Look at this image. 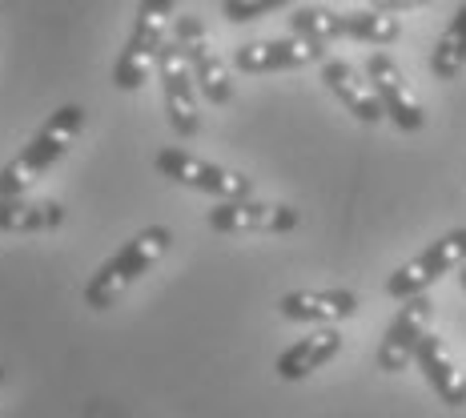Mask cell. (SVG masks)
I'll use <instances>...</instances> for the list:
<instances>
[{
  "mask_svg": "<svg viewBox=\"0 0 466 418\" xmlns=\"http://www.w3.org/2000/svg\"><path fill=\"white\" fill-rule=\"evenodd\" d=\"M81 129H85L81 105H61L56 113H48V121L33 133V141L0 169V198H25V189L33 181H41L69 153V145L81 138Z\"/></svg>",
  "mask_w": 466,
  "mask_h": 418,
  "instance_id": "obj_1",
  "label": "cell"
},
{
  "mask_svg": "<svg viewBox=\"0 0 466 418\" xmlns=\"http://www.w3.org/2000/svg\"><path fill=\"white\" fill-rule=\"evenodd\" d=\"M173 246V233L165 226H149L141 229L133 241H125L116 254L105 261L96 274L85 281V306L89 310H109L116 306V298L133 286L141 274H149L153 266L165 258V250Z\"/></svg>",
  "mask_w": 466,
  "mask_h": 418,
  "instance_id": "obj_2",
  "label": "cell"
},
{
  "mask_svg": "<svg viewBox=\"0 0 466 418\" xmlns=\"http://www.w3.org/2000/svg\"><path fill=\"white\" fill-rule=\"evenodd\" d=\"M289 33L294 36H309V41H366V45H394L402 36L398 16L386 13H334V8H298L289 16Z\"/></svg>",
  "mask_w": 466,
  "mask_h": 418,
  "instance_id": "obj_3",
  "label": "cell"
},
{
  "mask_svg": "<svg viewBox=\"0 0 466 418\" xmlns=\"http://www.w3.org/2000/svg\"><path fill=\"white\" fill-rule=\"evenodd\" d=\"M173 21V0H141L137 21H133V33L125 41L121 56L113 65V85L125 93L141 89L149 69L157 65V53L165 45V28Z\"/></svg>",
  "mask_w": 466,
  "mask_h": 418,
  "instance_id": "obj_4",
  "label": "cell"
},
{
  "mask_svg": "<svg viewBox=\"0 0 466 418\" xmlns=\"http://www.w3.org/2000/svg\"><path fill=\"white\" fill-rule=\"evenodd\" d=\"M153 165L161 169V178L177 181V186H186V189L209 193V198H218V201L254 198V178L221 169V165H213L206 158H193L186 149H173V145H165V149L153 153Z\"/></svg>",
  "mask_w": 466,
  "mask_h": 418,
  "instance_id": "obj_5",
  "label": "cell"
},
{
  "mask_svg": "<svg viewBox=\"0 0 466 418\" xmlns=\"http://www.w3.org/2000/svg\"><path fill=\"white\" fill-rule=\"evenodd\" d=\"M462 261H466V229H451V233H442L439 241H431V246H426L419 258H410L406 266H398L394 274L386 278V294L398 298V302H406V298H419L442 274L459 270Z\"/></svg>",
  "mask_w": 466,
  "mask_h": 418,
  "instance_id": "obj_6",
  "label": "cell"
},
{
  "mask_svg": "<svg viewBox=\"0 0 466 418\" xmlns=\"http://www.w3.org/2000/svg\"><path fill=\"white\" fill-rule=\"evenodd\" d=\"M173 36H177L181 53H186V65H189L193 81H198V89L206 93V101L229 105L233 101L229 69H226V61L218 56V48H213L206 25H201V16H193V13L173 16Z\"/></svg>",
  "mask_w": 466,
  "mask_h": 418,
  "instance_id": "obj_7",
  "label": "cell"
},
{
  "mask_svg": "<svg viewBox=\"0 0 466 418\" xmlns=\"http://www.w3.org/2000/svg\"><path fill=\"white\" fill-rule=\"evenodd\" d=\"M157 73L165 89V113L177 138H198L201 133V113H198V81H193L186 53L177 41H165L157 53Z\"/></svg>",
  "mask_w": 466,
  "mask_h": 418,
  "instance_id": "obj_8",
  "label": "cell"
},
{
  "mask_svg": "<svg viewBox=\"0 0 466 418\" xmlns=\"http://www.w3.org/2000/svg\"><path fill=\"white\" fill-rule=\"evenodd\" d=\"M366 81H370V89L378 97V105H382V113L390 117L402 133H419L426 125L422 105L414 101L410 85L402 81V69L394 65V56H386V53L366 56Z\"/></svg>",
  "mask_w": 466,
  "mask_h": 418,
  "instance_id": "obj_9",
  "label": "cell"
},
{
  "mask_svg": "<svg viewBox=\"0 0 466 418\" xmlns=\"http://www.w3.org/2000/svg\"><path fill=\"white\" fill-rule=\"evenodd\" d=\"M314 61H326V45L309 41V36H278V41H254L233 48V69L238 73H281Z\"/></svg>",
  "mask_w": 466,
  "mask_h": 418,
  "instance_id": "obj_10",
  "label": "cell"
},
{
  "mask_svg": "<svg viewBox=\"0 0 466 418\" xmlns=\"http://www.w3.org/2000/svg\"><path fill=\"white\" fill-rule=\"evenodd\" d=\"M209 229L218 233H289L298 229V209L278 206V201H218L209 209Z\"/></svg>",
  "mask_w": 466,
  "mask_h": 418,
  "instance_id": "obj_11",
  "label": "cell"
},
{
  "mask_svg": "<svg viewBox=\"0 0 466 418\" xmlns=\"http://www.w3.org/2000/svg\"><path fill=\"white\" fill-rule=\"evenodd\" d=\"M426 322H431V298L426 294L406 298L398 318L386 326L382 342H378V371H386V374L406 371L414 350H419V338L426 334Z\"/></svg>",
  "mask_w": 466,
  "mask_h": 418,
  "instance_id": "obj_12",
  "label": "cell"
},
{
  "mask_svg": "<svg viewBox=\"0 0 466 418\" xmlns=\"http://www.w3.org/2000/svg\"><path fill=\"white\" fill-rule=\"evenodd\" d=\"M278 314L286 322H342L358 314L354 290H298L278 302Z\"/></svg>",
  "mask_w": 466,
  "mask_h": 418,
  "instance_id": "obj_13",
  "label": "cell"
},
{
  "mask_svg": "<svg viewBox=\"0 0 466 418\" xmlns=\"http://www.w3.org/2000/svg\"><path fill=\"white\" fill-rule=\"evenodd\" d=\"M342 342H346V338L338 334L334 326H329V330H314L309 338H298L289 350H281L274 371H278V378H286V382H302V378H309L314 371H322L326 362H334V358L342 354Z\"/></svg>",
  "mask_w": 466,
  "mask_h": 418,
  "instance_id": "obj_14",
  "label": "cell"
},
{
  "mask_svg": "<svg viewBox=\"0 0 466 418\" xmlns=\"http://www.w3.org/2000/svg\"><path fill=\"white\" fill-rule=\"evenodd\" d=\"M414 362L426 374V382L434 386V394L442 398L446 406H466V374L454 371L451 354H446L442 338L439 334H422L419 350H414Z\"/></svg>",
  "mask_w": 466,
  "mask_h": 418,
  "instance_id": "obj_15",
  "label": "cell"
},
{
  "mask_svg": "<svg viewBox=\"0 0 466 418\" xmlns=\"http://www.w3.org/2000/svg\"><path fill=\"white\" fill-rule=\"evenodd\" d=\"M322 81H326V89L334 93L338 101H342L362 125H378L386 117L382 105H378V97H374V89H370V81H362V76L354 73V65H346V61H322Z\"/></svg>",
  "mask_w": 466,
  "mask_h": 418,
  "instance_id": "obj_16",
  "label": "cell"
},
{
  "mask_svg": "<svg viewBox=\"0 0 466 418\" xmlns=\"http://www.w3.org/2000/svg\"><path fill=\"white\" fill-rule=\"evenodd\" d=\"M65 221V209L56 201H25L0 198V233H45Z\"/></svg>",
  "mask_w": 466,
  "mask_h": 418,
  "instance_id": "obj_17",
  "label": "cell"
},
{
  "mask_svg": "<svg viewBox=\"0 0 466 418\" xmlns=\"http://www.w3.org/2000/svg\"><path fill=\"white\" fill-rule=\"evenodd\" d=\"M466 65V5H459V13L451 16V25L442 28L439 45L431 53V73L439 81H454Z\"/></svg>",
  "mask_w": 466,
  "mask_h": 418,
  "instance_id": "obj_18",
  "label": "cell"
},
{
  "mask_svg": "<svg viewBox=\"0 0 466 418\" xmlns=\"http://www.w3.org/2000/svg\"><path fill=\"white\" fill-rule=\"evenodd\" d=\"M289 0H221V16L233 25H246V21H258V16H269L278 8H286Z\"/></svg>",
  "mask_w": 466,
  "mask_h": 418,
  "instance_id": "obj_19",
  "label": "cell"
},
{
  "mask_svg": "<svg viewBox=\"0 0 466 418\" xmlns=\"http://www.w3.org/2000/svg\"><path fill=\"white\" fill-rule=\"evenodd\" d=\"M422 5H431V0H370L374 13H386V16H394V13H410V8H422Z\"/></svg>",
  "mask_w": 466,
  "mask_h": 418,
  "instance_id": "obj_20",
  "label": "cell"
},
{
  "mask_svg": "<svg viewBox=\"0 0 466 418\" xmlns=\"http://www.w3.org/2000/svg\"><path fill=\"white\" fill-rule=\"evenodd\" d=\"M459 278H462V290H466V261H462V274Z\"/></svg>",
  "mask_w": 466,
  "mask_h": 418,
  "instance_id": "obj_21",
  "label": "cell"
},
{
  "mask_svg": "<svg viewBox=\"0 0 466 418\" xmlns=\"http://www.w3.org/2000/svg\"><path fill=\"white\" fill-rule=\"evenodd\" d=\"M0 382H5V366H0Z\"/></svg>",
  "mask_w": 466,
  "mask_h": 418,
  "instance_id": "obj_22",
  "label": "cell"
}]
</instances>
